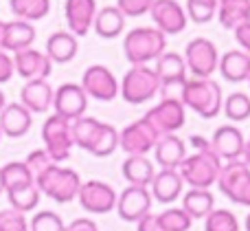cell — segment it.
Wrapping results in <instances>:
<instances>
[{
	"label": "cell",
	"mask_w": 250,
	"mask_h": 231,
	"mask_svg": "<svg viewBox=\"0 0 250 231\" xmlns=\"http://www.w3.org/2000/svg\"><path fill=\"white\" fill-rule=\"evenodd\" d=\"M195 152L191 157H187L180 165V176L185 183H189L193 189H208L213 183H217L222 172V159L213 152L211 141H207L204 137H191Z\"/></svg>",
	"instance_id": "cell-1"
},
{
	"label": "cell",
	"mask_w": 250,
	"mask_h": 231,
	"mask_svg": "<svg viewBox=\"0 0 250 231\" xmlns=\"http://www.w3.org/2000/svg\"><path fill=\"white\" fill-rule=\"evenodd\" d=\"M167 48V35L156 26H136L123 40L125 60L132 66H147V62L158 60Z\"/></svg>",
	"instance_id": "cell-2"
},
{
	"label": "cell",
	"mask_w": 250,
	"mask_h": 231,
	"mask_svg": "<svg viewBox=\"0 0 250 231\" xmlns=\"http://www.w3.org/2000/svg\"><path fill=\"white\" fill-rule=\"evenodd\" d=\"M180 101L185 108H191L195 115L202 119H213L220 115L222 106H224V97H222V88L217 82L208 79H187V84L180 91Z\"/></svg>",
	"instance_id": "cell-3"
},
{
	"label": "cell",
	"mask_w": 250,
	"mask_h": 231,
	"mask_svg": "<svg viewBox=\"0 0 250 231\" xmlns=\"http://www.w3.org/2000/svg\"><path fill=\"white\" fill-rule=\"evenodd\" d=\"M35 185L40 187V192L44 196L53 198L55 203H70L73 198L79 196L82 189V179L75 170L62 165H53L51 170H46L40 179H35Z\"/></svg>",
	"instance_id": "cell-4"
},
{
	"label": "cell",
	"mask_w": 250,
	"mask_h": 231,
	"mask_svg": "<svg viewBox=\"0 0 250 231\" xmlns=\"http://www.w3.org/2000/svg\"><path fill=\"white\" fill-rule=\"evenodd\" d=\"M160 91V82H158V75H156L154 69L149 66H132L127 73L123 75L121 79V97L127 104H147L149 99H154L156 92Z\"/></svg>",
	"instance_id": "cell-5"
},
{
	"label": "cell",
	"mask_w": 250,
	"mask_h": 231,
	"mask_svg": "<svg viewBox=\"0 0 250 231\" xmlns=\"http://www.w3.org/2000/svg\"><path fill=\"white\" fill-rule=\"evenodd\" d=\"M42 141H44V150L51 154L53 161L55 163L66 161L75 145L73 121H68V119L53 113L42 126Z\"/></svg>",
	"instance_id": "cell-6"
},
{
	"label": "cell",
	"mask_w": 250,
	"mask_h": 231,
	"mask_svg": "<svg viewBox=\"0 0 250 231\" xmlns=\"http://www.w3.org/2000/svg\"><path fill=\"white\" fill-rule=\"evenodd\" d=\"M217 187L226 198L244 207H250V165L244 159L222 165Z\"/></svg>",
	"instance_id": "cell-7"
},
{
	"label": "cell",
	"mask_w": 250,
	"mask_h": 231,
	"mask_svg": "<svg viewBox=\"0 0 250 231\" xmlns=\"http://www.w3.org/2000/svg\"><path fill=\"white\" fill-rule=\"evenodd\" d=\"M147 123L158 132V137L165 135H176L182 126H185V104L178 97H163L158 106L147 110L145 115Z\"/></svg>",
	"instance_id": "cell-8"
},
{
	"label": "cell",
	"mask_w": 250,
	"mask_h": 231,
	"mask_svg": "<svg viewBox=\"0 0 250 231\" xmlns=\"http://www.w3.org/2000/svg\"><path fill=\"white\" fill-rule=\"evenodd\" d=\"M185 62H187V70H191L193 77L208 79L220 66V55H217V48L211 40L195 38L187 44Z\"/></svg>",
	"instance_id": "cell-9"
},
{
	"label": "cell",
	"mask_w": 250,
	"mask_h": 231,
	"mask_svg": "<svg viewBox=\"0 0 250 231\" xmlns=\"http://www.w3.org/2000/svg\"><path fill=\"white\" fill-rule=\"evenodd\" d=\"M158 132L147 123V119H136L129 126H125L119 132V148L123 150L127 157H145L149 150L156 148L158 143Z\"/></svg>",
	"instance_id": "cell-10"
},
{
	"label": "cell",
	"mask_w": 250,
	"mask_h": 231,
	"mask_svg": "<svg viewBox=\"0 0 250 231\" xmlns=\"http://www.w3.org/2000/svg\"><path fill=\"white\" fill-rule=\"evenodd\" d=\"M82 88L86 91L88 97L99 101H112L119 95L121 84L117 82L114 73L104 64H92L83 70L82 77Z\"/></svg>",
	"instance_id": "cell-11"
},
{
	"label": "cell",
	"mask_w": 250,
	"mask_h": 231,
	"mask_svg": "<svg viewBox=\"0 0 250 231\" xmlns=\"http://www.w3.org/2000/svg\"><path fill=\"white\" fill-rule=\"evenodd\" d=\"M79 203L86 211L90 214H108L117 207V192H114L112 185L104 183V181H86L82 183L79 189Z\"/></svg>",
	"instance_id": "cell-12"
},
{
	"label": "cell",
	"mask_w": 250,
	"mask_h": 231,
	"mask_svg": "<svg viewBox=\"0 0 250 231\" xmlns=\"http://www.w3.org/2000/svg\"><path fill=\"white\" fill-rule=\"evenodd\" d=\"M86 106H88V95L82 88V84H62L55 91L53 97V108L55 115L68 119V121H77L79 117L86 115Z\"/></svg>",
	"instance_id": "cell-13"
},
{
	"label": "cell",
	"mask_w": 250,
	"mask_h": 231,
	"mask_svg": "<svg viewBox=\"0 0 250 231\" xmlns=\"http://www.w3.org/2000/svg\"><path fill=\"white\" fill-rule=\"evenodd\" d=\"M151 192L147 187H136L129 185L119 194L117 201V211L125 223H138L141 218H145L147 214H151Z\"/></svg>",
	"instance_id": "cell-14"
},
{
	"label": "cell",
	"mask_w": 250,
	"mask_h": 231,
	"mask_svg": "<svg viewBox=\"0 0 250 231\" xmlns=\"http://www.w3.org/2000/svg\"><path fill=\"white\" fill-rule=\"evenodd\" d=\"M149 13L156 29L163 31L165 35H178L187 29L189 18H187V11L176 0H154Z\"/></svg>",
	"instance_id": "cell-15"
},
{
	"label": "cell",
	"mask_w": 250,
	"mask_h": 231,
	"mask_svg": "<svg viewBox=\"0 0 250 231\" xmlns=\"http://www.w3.org/2000/svg\"><path fill=\"white\" fill-rule=\"evenodd\" d=\"M211 148L222 161H239L244 159V148H246L244 132L237 126H220L211 139Z\"/></svg>",
	"instance_id": "cell-16"
},
{
	"label": "cell",
	"mask_w": 250,
	"mask_h": 231,
	"mask_svg": "<svg viewBox=\"0 0 250 231\" xmlns=\"http://www.w3.org/2000/svg\"><path fill=\"white\" fill-rule=\"evenodd\" d=\"M13 64H16V73L24 77L26 82L31 79H46L51 75L53 62L46 53L38 51V48H26L13 55Z\"/></svg>",
	"instance_id": "cell-17"
},
{
	"label": "cell",
	"mask_w": 250,
	"mask_h": 231,
	"mask_svg": "<svg viewBox=\"0 0 250 231\" xmlns=\"http://www.w3.org/2000/svg\"><path fill=\"white\" fill-rule=\"evenodd\" d=\"M156 75L160 82V91L167 92L169 88L178 86L182 91V86L187 84V62L178 53H163L156 60Z\"/></svg>",
	"instance_id": "cell-18"
},
{
	"label": "cell",
	"mask_w": 250,
	"mask_h": 231,
	"mask_svg": "<svg viewBox=\"0 0 250 231\" xmlns=\"http://www.w3.org/2000/svg\"><path fill=\"white\" fill-rule=\"evenodd\" d=\"M64 16L68 31L77 35H86L97 18V0H66Z\"/></svg>",
	"instance_id": "cell-19"
},
{
	"label": "cell",
	"mask_w": 250,
	"mask_h": 231,
	"mask_svg": "<svg viewBox=\"0 0 250 231\" xmlns=\"http://www.w3.org/2000/svg\"><path fill=\"white\" fill-rule=\"evenodd\" d=\"M35 42V26L24 20H11L4 22L2 40H0V48L7 53H20L26 48H33Z\"/></svg>",
	"instance_id": "cell-20"
},
{
	"label": "cell",
	"mask_w": 250,
	"mask_h": 231,
	"mask_svg": "<svg viewBox=\"0 0 250 231\" xmlns=\"http://www.w3.org/2000/svg\"><path fill=\"white\" fill-rule=\"evenodd\" d=\"M53 97H55V91H53V86L46 79H31L20 91V104L24 106L31 115L46 113L53 106Z\"/></svg>",
	"instance_id": "cell-21"
},
{
	"label": "cell",
	"mask_w": 250,
	"mask_h": 231,
	"mask_svg": "<svg viewBox=\"0 0 250 231\" xmlns=\"http://www.w3.org/2000/svg\"><path fill=\"white\" fill-rule=\"evenodd\" d=\"M31 123H33V115L20 104H7L0 113V132L11 139H18V137H24L26 132L31 130Z\"/></svg>",
	"instance_id": "cell-22"
},
{
	"label": "cell",
	"mask_w": 250,
	"mask_h": 231,
	"mask_svg": "<svg viewBox=\"0 0 250 231\" xmlns=\"http://www.w3.org/2000/svg\"><path fill=\"white\" fill-rule=\"evenodd\" d=\"M154 157L163 170H180L182 161L187 159V145L180 137L165 135L158 139L154 148Z\"/></svg>",
	"instance_id": "cell-23"
},
{
	"label": "cell",
	"mask_w": 250,
	"mask_h": 231,
	"mask_svg": "<svg viewBox=\"0 0 250 231\" xmlns=\"http://www.w3.org/2000/svg\"><path fill=\"white\" fill-rule=\"evenodd\" d=\"M182 185H185V181H182L178 170H160V172H156L154 181L149 185L151 198L169 205V203L178 201V196L182 194Z\"/></svg>",
	"instance_id": "cell-24"
},
{
	"label": "cell",
	"mask_w": 250,
	"mask_h": 231,
	"mask_svg": "<svg viewBox=\"0 0 250 231\" xmlns=\"http://www.w3.org/2000/svg\"><path fill=\"white\" fill-rule=\"evenodd\" d=\"M220 73L224 75L226 82H246L250 79V53L242 51V48H233V51L224 53L220 57Z\"/></svg>",
	"instance_id": "cell-25"
},
{
	"label": "cell",
	"mask_w": 250,
	"mask_h": 231,
	"mask_svg": "<svg viewBox=\"0 0 250 231\" xmlns=\"http://www.w3.org/2000/svg\"><path fill=\"white\" fill-rule=\"evenodd\" d=\"M79 51L77 38H75L70 31H55L51 33V38L46 40V55L51 57V62L55 64H66L70 62Z\"/></svg>",
	"instance_id": "cell-26"
},
{
	"label": "cell",
	"mask_w": 250,
	"mask_h": 231,
	"mask_svg": "<svg viewBox=\"0 0 250 231\" xmlns=\"http://www.w3.org/2000/svg\"><path fill=\"white\" fill-rule=\"evenodd\" d=\"M121 172L125 181L129 185H136V187H149L156 176L154 163L147 157H127L121 165Z\"/></svg>",
	"instance_id": "cell-27"
},
{
	"label": "cell",
	"mask_w": 250,
	"mask_h": 231,
	"mask_svg": "<svg viewBox=\"0 0 250 231\" xmlns=\"http://www.w3.org/2000/svg\"><path fill=\"white\" fill-rule=\"evenodd\" d=\"M217 18L224 29H237L250 22V2L248 0H220Z\"/></svg>",
	"instance_id": "cell-28"
},
{
	"label": "cell",
	"mask_w": 250,
	"mask_h": 231,
	"mask_svg": "<svg viewBox=\"0 0 250 231\" xmlns=\"http://www.w3.org/2000/svg\"><path fill=\"white\" fill-rule=\"evenodd\" d=\"M92 29L97 31V35H99V38L112 40V38H117V35L123 33L125 16L117 9V4H114V7H104V9H99V11H97V18H95Z\"/></svg>",
	"instance_id": "cell-29"
},
{
	"label": "cell",
	"mask_w": 250,
	"mask_h": 231,
	"mask_svg": "<svg viewBox=\"0 0 250 231\" xmlns=\"http://www.w3.org/2000/svg\"><path fill=\"white\" fill-rule=\"evenodd\" d=\"M215 207V198H213L211 189H193L191 187L189 192L182 196V209L191 216V220L198 218H207L208 214Z\"/></svg>",
	"instance_id": "cell-30"
},
{
	"label": "cell",
	"mask_w": 250,
	"mask_h": 231,
	"mask_svg": "<svg viewBox=\"0 0 250 231\" xmlns=\"http://www.w3.org/2000/svg\"><path fill=\"white\" fill-rule=\"evenodd\" d=\"M0 174H2L4 194L35 183L33 174H31V170L26 167V163H24V161H11V163H7V165L0 167Z\"/></svg>",
	"instance_id": "cell-31"
},
{
	"label": "cell",
	"mask_w": 250,
	"mask_h": 231,
	"mask_svg": "<svg viewBox=\"0 0 250 231\" xmlns=\"http://www.w3.org/2000/svg\"><path fill=\"white\" fill-rule=\"evenodd\" d=\"M11 13L16 20H24L33 24L35 20H42L51 11V0H9Z\"/></svg>",
	"instance_id": "cell-32"
},
{
	"label": "cell",
	"mask_w": 250,
	"mask_h": 231,
	"mask_svg": "<svg viewBox=\"0 0 250 231\" xmlns=\"http://www.w3.org/2000/svg\"><path fill=\"white\" fill-rule=\"evenodd\" d=\"M101 126H104V121H99V119H95V117H86V115L79 117L77 121H73L75 145H79V148L90 152V148L95 145L97 137H99V132H101Z\"/></svg>",
	"instance_id": "cell-33"
},
{
	"label": "cell",
	"mask_w": 250,
	"mask_h": 231,
	"mask_svg": "<svg viewBox=\"0 0 250 231\" xmlns=\"http://www.w3.org/2000/svg\"><path fill=\"white\" fill-rule=\"evenodd\" d=\"M7 198L11 203V209L20 211V214H26V211H33L38 207L40 198H42V192H40L38 185H26V187L13 189V192H7Z\"/></svg>",
	"instance_id": "cell-34"
},
{
	"label": "cell",
	"mask_w": 250,
	"mask_h": 231,
	"mask_svg": "<svg viewBox=\"0 0 250 231\" xmlns=\"http://www.w3.org/2000/svg\"><path fill=\"white\" fill-rule=\"evenodd\" d=\"M191 223H193L191 216L182 207H169L158 214L160 231H189Z\"/></svg>",
	"instance_id": "cell-35"
},
{
	"label": "cell",
	"mask_w": 250,
	"mask_h": 231,
	"mask_svg": "<svg viewBox=\"0 0 250 231\" xmlns=\"http://www.w3.org/2000/svg\"><path fill=\"white\" fill-rule=\"evenodd\" d=\"M222 108L230 121H246L250 117V97L246 92H230Z\"/></svg>",
	"instance_id": "cell-36"
},
{
	"label": "cell",
	"mask_w": 250,
	"mask_h": 231,
	"mask_svg": "<svg viewBox=\"0 0 250 231\" xmlns=\"http://www.w3.org/2000/svg\"><path fill=\"white\" fill-rule=\"evenodd\" d=\"M117 148H119V130L114 126H110V123H104L95 145L90 148V154H95V157H110Z\"/></svg>",
	"instance_id": "cell-37"
},
{
	"label": "cell",
	"mask_w": 250,
	"mask_h": 231,
	"mask_svg": "<svg viewBox=\"0 0 250 231\" xmlns=\"http://www.w3.org/2000/svg\"><path fill=\"white\" fill-rule=\"evenodd\" d=\"M204 231H239V220L229 209H213L204 218Z\"/></svg>",
	"instance_id": "cell-38"
},
{
	"label": "cell",
	"mask_w": 250,
	"mask_h": 231,
	"mask_svg": "<svg viewBox=\"0 0 250 231\" xmlns=\"http://www.w3.org/2000/svg\"><path fill=\"white\" fill-rule=\"evenodd\" d=\"M217 4L220 0H187V18H191L198 24L213 20L217 13Z\"/></svg>",
	"instance_id": "cell-39"
},
{
	"label": "cell",
	"mask_w": 250,
	"mask_h": 231,
	"mask_svg": "<svg viewBox=\"0 0 250 231\" xmlns=\"http://www.w3.org/2000/svg\"><path fill=\"white\" fill-rule=\"evenodd\" d=\"M29 231H66V225L60 214H55L51 209H44V211H38L31 218Z\"/></svg>",
	"instance_id": "cell-40"
},
{
	"label": "cell",
	"mask_w": 250,
	"mask_h": 231,
	"mask_svg": "<svg viewBox=\"0 0 250 231\" xmlns=\"http://www.w3.org/2000/svg\"><path fill=\"white\" fill-rule=\"evenodd\" d=\"M26 167L31 170V174H33V179H40V176L44 174L46 170H51L53 165H55V161L51 159V154L46 152V150H33V152L26 157Z\"/></svg>",
	"instance_id": "cell-41"
},
{
	"label": "cell",
	"mask_w": 250,
	"mask_h": 231,
	"mask_svg": "<svg viewBox=\"0 0 250 231\" xmlns=\"http://www.w3.org/2000/svg\"><path fill=\"white\" fill-rule=\"evenodd\" d=\"M0 231H29V223H26L24 214L9 207V209L0 211Z\"/></svg>",
	"instance_id": "cell-42"
},
{
	"label": "cell",
	"mask_w": 250,
	"mask_h": 231,
	"mask_svg": "<svg viewBox=\"0 0 250 231\" xmlns=\"http://www.w3.org/2000/svg\"><path fill=\"white\" fill-rule=\"evenodd\" d=\"M154 4V0H117V9L125 18H136L147 13Z\"/></svg>",
	"instance_id": "cell-43"
},
{
	"label": "cell",
	"mask_w": 250,
	"mask_h": 231,
	"mask_svg": "<svg viewBox=\"0 0 250 231\" xmlns=\"http://www.w3.org/2000/svg\"><path fill=\"white\" fill-rule=\"evenodd\" d=\"M13 73H16V64H13V57L9 55L7 51H2V48H0V84L9 82V79L13 77Z\"/></svg>",
	"instance_id": "cell-44"
},
{
	"label": "cell",
	"mask_w": 250,
	"mask_h": 231,
	"mask_svg": "<svg viewBox=\"0 0 250 231\" xmlns=\"http://www.w3.org/2000/svg\"><path fill=\"white\" fill-rule=\"evenodd\" d=\"M235 40H237V44L242 46V51L250 53V22L235 29Z\"/></svg>",
	"instance_id": "cell-45"
},
{
	"label": "cell",
	"mask_w": 250,
	"mask_h": 231,
	"mask_svg": "<svg viewBox=\"0 0 250 231\" xmlns=\"http://www.w3.org/2000/svg\"><path fill=\"white\" fill-rule=\"evenodd\" d=\"M66 231H99V227L90 218H77L70 225H66Z\"/></svg>",
	"instance_id": "cell-46"
},
{
	"label": "cell",
	"mask_w": 250,
	"mask_h": 231,
	"mask_svg": "<svg viewBox=\"0 0 250 231\" xmlns=\"http://www.w3.org/2000/svg\"><path fill=\"white\" fill-rule=\"evenodd\" d=\"M136 231H160L158 216H156V214H147L145 218H141L136 223Z\"/></svg>",
	"instance_id": "cell-47"
},
{
	"label": "cell",
	"mask_w": 250,
	"mask_h": 231,
	"mask_svg": "<svg viewBox=\"0 0 250 231\" xmlns=\"http://www.w3.org/2000/svg\"><path fill=\"white\" fill-rule=\"evenodd\" d=\"M244 161L250 165V137H248V141H246V148H244Z\"/></svg>",
	"instance_id": "cell-48"
},
{
	"label": "cell",
	"mask_w": 250,
	"mask_h": 231,
	"mask_svg": "<svg viewBox=\"0 0 250 231\" xmlns=\"http://www.w3.org/2000/svg\"><path fill=\"white\" fill-rule=\"evenodd\" d=\"M4 106H7V99H4V92H2V88H0V113H2Z\"/></svg>",
	"instance_id": "cell-49"
},
{
	"label": "cell",
	"mask_w": 250,
	"mask_h": 231,
	"mask_svg": "<svg viewBox=\"0 0 250 231\" xmlns=\"http://www.w3.org/2000/svg\"><path fill=\"white\" fill-rule=\"evenodd\" d=\"M244 225H246V231H250V214L246 216V223H244Z\"/></svg>",
	"instance_id": "cell-50"
},
{
	"label": "cell",
	"mask_w": 250,
	"mask_h": 231,
	"mask_svg": "<svg viewBox=\"0 0 250 231\" xmlns=\"http://www.w3.org/2000/svg\"><path fill=\"white\" fill-rule=\"evenodd\" d=\"M4 192V185H2V174H0V194Z\"/></svg>",
	"instance_id": "cell-51"
},
{
	"label": "cell",
	"mask_w": 250,
	"mask_h": 231,
	"mask_svg": "<svg viewBox=\"0 0 250 231\" xmlns=\"http://www.w3.org/2000/svg\"><path fill=\"white\" fill-rule=\"evenodd\" d=\"M2 29H4V22L0 20V40H2Z\"/></svg>",
	"instance_id": "cell-52"
},
{
	"label": "cell",
	"mask_w": 250,
	"mask_h": 231,
	"mask_svg": "<svg viewBox=\"0 0 250 231\" xmlns=\"http://www.w3.org/2000/svg\"><path fill=\"white\" fill-rule=\"evenodd\" d=\"M0 139H2V132H0Z\"/></svg>",
	"instance_id": "cell-53"
},
{
	"label": "cell",
	"mask_w": 250,
	"mask_h": 231,
	"mask_svg": "<svg viewBox=\"0 0 250 231\" xmlns=\"http://www.w3.org/2000/svg\"><path fill=\"white\" fill-rule=\"evenodd\" d=\"M248 84H250V79H248Z\"/></svg>",
	"instance_id": "cell-54"
},
{
	"label": "cell",
	"mask_w": 250,
	"mask_h": 231,
	"mask_svg": "<svg viewBox=\"0 0 250 231\" xmlns=\"http://www.w3.org/2000/svg\"><path fill=\"white\" fill-rule=\"evenodd\" d=\"M248 2H250V0H248Z\"/></svg>",
	"instance_id": "cell-55"
}]
</instances>
